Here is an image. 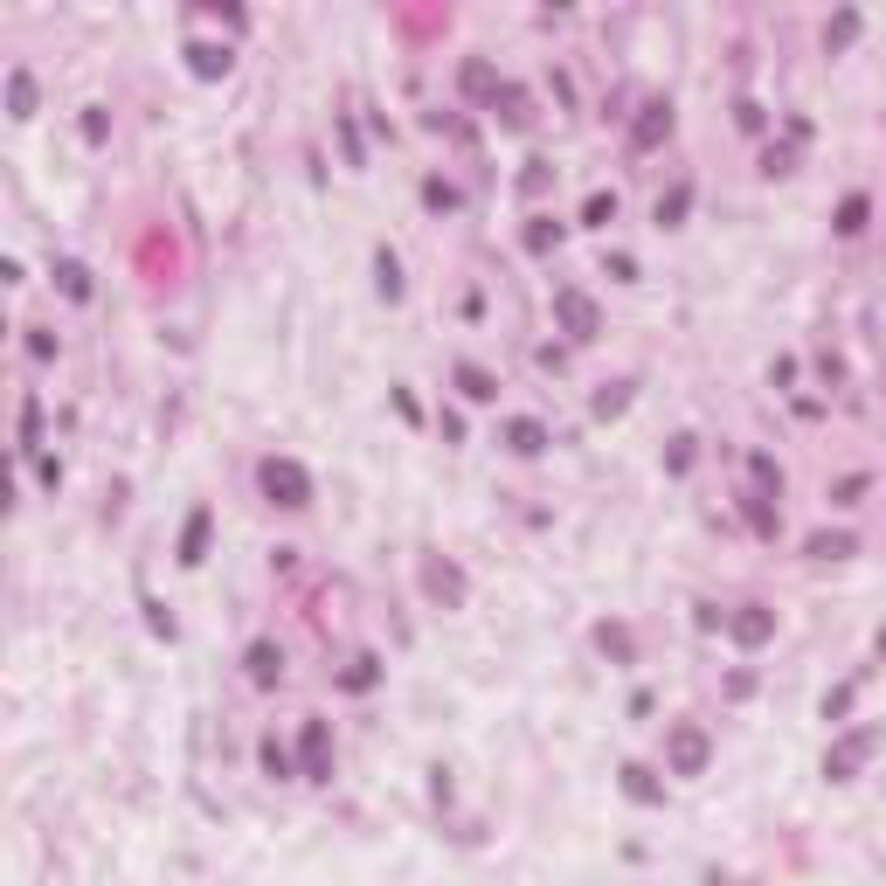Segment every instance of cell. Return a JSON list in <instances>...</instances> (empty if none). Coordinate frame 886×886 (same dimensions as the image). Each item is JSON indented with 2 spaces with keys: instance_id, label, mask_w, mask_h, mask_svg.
<instances>
[{
  "instance_id": "1",
  "label": "cell",
  "mask_w": 886,
  "mask_h": 886,
  "mask_svg": "<svg viewBox=\"0 0 886 886\" xmlns=\"http://www.w3.org/2000/svg\"><path fill=\"white\" fill-rule=\"evenodd\" d=\"M256 492H264L277 513H305L312 506V472L298 457H264L256 464Z\"/></svg>"
},
{
  "instance_id": "2",
  "label": "cell",
  "mask_w": 886,
  "mask_h": 886,
  "mask_svg": "<svg viewBox=\"0 0 886 886\" xmlns=\"http://www.w3.org/2000/svg\"><path fill=\"white\" fill-rule=\"evenodd\" d=\"M707 762H714V735L699 720L665 727V776H707Z\"/></svg>"
},
{
  "instance_id": "3",
  "label": "cell",
  "mask_w": 886,
  "mask_h": 886,
  "mask_svg": "<svg viewBox=\"0 0 886 886\" xmlns=\"http://www.w3.org/2000/svg\"><path fill=\"white\" fill-rule=\"evenodd\" d=\"M879 741H886V735H879L873 720H866V727H852V735H838V741L824 748V783H852V776L879 755Z\"/></svg>"
},
{
  "instance_id": "4",
  "label": "cell",
  "mask_w": 886,
  "mask_h": 886,
  "mask_svg": "<svg viewBox=\"0 0 886 886\" xmlns=\"http://www.w3.org/2000/svg\"><path fill=\"white\" fill-rule=\"evenodd\" d=\"M555 319L568 326V340H595V333H603V312H595V298L582 284H561L555 292Z\"/></svg>"
},
{
  "instance_id": "5",
  "label": "cell",
  "mask_w": 886,
  "mask_h": 886,
  "mask_svg": "<svg viewBox=\"0 0 886 886\" xmlns=\"http://www.w3.org/2000/svg\"><path fill=\"white\" fill-rule=\"evenodd\" d=\"M423 595L430 603H443V610H464V595H472V582H464V568L457 561H423Z\"/></svg>"
},
{
  "instance_id": "6",
  "label": "cell",
  "mask_w": 886,
  "mask_h": 886,
  "mask_svg": "<svg viewBox=\"0 0 886 886\" xmlns=\"http://www.w3.org/2000/svg\"><path fill=\"white\" fill-rule=\"evenodd\" d=\"M727 637H735L741 651H762V644L776 637V610H769V603H741L735 616H727Z\"/></svg>"
},
{
  "instance_id": "7",
  "label": "cell",
  "mask_w": 886,
  "mask_h": 886,
  "mask_svg": "<svg viewBox=\"0 0 886 886\" xmlns=\"http://www.w3.org/2000/svg\"><path fill=\"white\" fill-rule=\"evenodd\" d=\"M298 755H305V762H298L305 783H326V776H333V735H326V720H305Z\"/></svg>"
},
{
  "instance_id": "8",
  "label": "cell",
  "mask_w": 886,
  "mask_h": 886,
  "mask_svg": "<svg viewBox=\"0 0 886 886\" xmlns=\"http://www.w3.org/2000/svg\"><path fill=\"white\" fill-rule=\"evenodd\" d=\"M665 139H672V104L651 97L644 112H637V125H631V152H658Z\"/></svg>"
},
{
  "instance_id": "9",
  "label": "cell",
  "mask_w": 886,
  "mask_h": 886,
  "mask_svg": "<svg viewBox=\"0 0 886 886\" xmlns=\"http://www.w3.org/2000/svg\"><path fill=\"white\" fill-rule=\"evenodd\" d=\"M208 534H215V513L194 506L188 527H180V568H201V561H208Z\"/></svg>"
},
{
  "instance_id": "10",
  "label": "cell",
  "mask_w": 886,
  "mask_h": 886,
  "mask_svg": "<svg viewBox=\"0 0 886 886\" xmlns=\"http://www.w3.org/2000/svg\"><path fill=\"white\" fill-rule=\"evenodd\" d=\"M243 665H250V686H264V693L284 679V651H277L271 637H256V644L243 651Z\"/></svg>"
},
{
  "instance_id": "11",
  "label": "cell",
  "mask_w": 886,
  "mask_h": 886,
  "mask_svg": "<svg viewBox=\"0 0 886 886\" xmlns=\"http://www.w3.org/2000/svg\"><path fill=\"white\" fill-rule=\"evenodd\" d=\"M8 118H14V125L35 118V70H29V63L8 70Z\"/></svg>"
},
{
  "instance_id": "12",
  "label": "cell",
  "mask_w": 886,
  "mask_h": 886,
  "mask_svg": "<svg viewBox=\"0 0 886 886\" xmlns=\"http://www.w3.org/2000/svg\"><path fill=\"white\" fill-rule=\"evenodd\" d=\"M457 84H464V97H478V104H499V97H506L499 70H492V63H478V56H472V63L457 70Z\"/></svg>"
},
{
  "instance_id": "13",
  "label": "cell",
  "mask_w": 886,
  "mask_h": 886,
  "mask_svg": "<svg viewBox=\"0 0 886 886\" xmlns=\"http://www.w3.org/2000/svg\"><path fill=\"white\" fill-rule=\"evenodd\" d=\"M547 443H555V436H547V423H534V415H513V423H506V451L513 457H540Z\"/></svg>"
},
{
  "instance_id": "14",
  "label": "cell",
  "mask_w": 886,
  "mask_h": 886,
  "mask_svg": "<svg viewBox=\"0 0 886 886\" xmlns=\"http://www.w3.org/2000/svg\"><path fill=\"white\" fill-rule=\"evenodd\" d=\"M229 63H236L229 42H188V70L201 76V84H208V76H229Z\"/></svg>"
},
{
  "instance_id": "15",
  "label": "cell",
  "mask_w": 886,
  "mask_h": 886,
  "mask_svg": "<svg viewBox=\"0 0 886 886\" xmlns=\"http://www.w3.org/2000/svg\"><path fill=\"white\" fill-rule=\"evenodd\" d=\"M866 215H873V201H866V194H845L838 215H831V229H838V236L852 243V236H866Z\"/></svg>"
},
{
  "instance_id": "16",
  "label": "cell",
  "mask_w": 886,
  "mask_h": 886,
  "mask_svg": "<svg viewBox=\"0 0 886 886\" xmlns=\"http://www.w3.org/2000/svg\"><path fill=\"white\" fill-rule=\"evenodd\" d=\"M56 284H63L70 305H91V271L76 264V256H63V264H56Z\"/></svg>"
},
{
  "instance_id": "17",
  "label": "cell",
  "mask_w": 886,
  "mask_h": 886,
  "mask_svg": "<svg viewBox=\"0 0 886 886\" xmlns=\"http://www.w3.org/2000/svg\"><path fill=\"white\" fill-rule=\"evenodd\" d=\"M686 208H693V188L679 180L672 194H658V208H651V215H658V229H679V222H686Z\"/></svg>"
},
{
  "instance_id": "18",
  "label": "cell",
  "mask_w": 886,
  "mask_h": 886,
  "mask_svg": "<svg viewBox=\"0 0 886 886\" xmlns=\"http://www.w3.org/2000/svg\"><path fill=\"white\" fill-rule=\"evenodd\" d=\"M623 797H631V803H665V783H651V769H623Z\"/></svg>"
},
{
  "instance_id": "19",
  "label": "cell",
  "mask_w": 886,
  "mask_h": 886,
  "mask_svg": "<svg viewBox=\"0 0 886 886\" xmlns=\"http://www.w3.org/2000/svg\"><path fill=\"white\" fill-rule=\"evenodd\" d=\"M375 284H381V298H388V305L402 298V264H395V250H375Z\"/></svg>"
},
{
  "instance_id": "20",
  "label": "cell",
  "mask_w": 886,
  "mask_h": 886,
  "mask_svg": "<svg viewBox=\"0 0 886 886\" xmlns=\"http://www.w3.org/2000/svg\"><path fill=\"white\" fill-rule=\"evenodd\" d=\"M748 472H755V485H762V499H776V492H783V464H776L769 451H755V457H748Z\"/></svg>"
},
{
  "instance_id": "21",
  "label": "cell",
  "mask_w": 886,
  "mask_h": 886,
  "mask_svg": "<svg viewBox=\"0 0 886 886\" xmlns=\"http://www.w3.org/2000/svg\"><path fill=\"white\" fill-rule=\"evenodd\" d=\"M457 388H464V395H472V402H492V395H499V381H492L485 368H472V360H464V368H457Z\"/></svg>"
},
{
  "instance_id": "22",
  "label": "cell",
  "mask_w": 886,
  "mask_h": 886,
  "mask_svg": "<svg viewBox=\"0 0 886 886\" xmlns=\"http://www.w3.org/2000/svg\"><path fill=\"white\" fill-rule=\"evenodd\" d=\"M858 29H866V21H858V8H845V14H831V21H824V49H845V42H852Z\"/></svg>"
},
{
  "instance_id": "23",
  "label": "cell",
  "mask_w": 886,
  "mask_h": 886,
  "mask_svg": "<svg viewBox=\"0 0 886 886\" xmlns=\"http://www.w3.org/2000/svg\"><path fill=\"white\" fill-rule=\"evenodd\" d=\"M852 547H858L852 534H811V561H845Z\"/></svg>"
},
{
  "instance_id": "24",
  "label": "cell",
  "mask_w": 886,
  "mask_h": 886,
  "mask_svg": "<svg viewBox=\"0 0 886 886\" xmlns=\"http://www.w3.org/2000/svg\"><path fill=\"white\" fill-rule=\"evenodd\" d=\"M582 222H589V229H610V222H616V194H603V188H595V194L582 201Z\"/></svg>"
},
{
  "instance_id": "25",
  "label": "cell",
  "mask_w": 886,
  "mask_h": 886,
  "mask_svg": "<svg viewBox=\"0 0 886 886\" xmlns=\"http://www.w3.org/2000/svg\"><path fill=\"white\" fill-rule=\"evenodd\" d=\"M589 409H595V415H623V409H631V381H610Z\"/></svg>"
},
{
  "instance_id": "26",
  "label": "cell",
  "mask_w": 886,
  "mask_h": 886,
  "mask_svg": "<svg viewBox=\"0 0 886 886\" xmlns=\"http://www.w3.org/2000/svg\"><path fill=\"white\" fill-rule=\"evenodd\" d=\"M35 436H42V402L29 395V402H21V451H29V457H35Z\"/></svg>"
},
{
  "instance_id": "27",
  "label": "cell",
  "mask_w": 886,
  "mask_h": 886,
  "mask_svg": "<svg viewBox=\"0 0 886 886\" xmlns=\"http://www.w3.org/2000/svg\"><path fill=\"white\" fill-rule=\"evenodd\" d=\"M375 679H381V658H354V672H347L340 686H347V693H368Z\"/></svg>"
},
{
  "instance_id": "28",
  "label": "cell",
  "mask_w": 886,
  "mask_h": 886,
  "mask_svg": "<svg viewBox=\"0 0 886 886\" xmlns=\"http://www.w3.org/2000/svg\"><path fill=\"white\" fill-rule=\"evenodd\" d=\"M492 112H506V125H527V97H519V91L506 84V97H499V104H492Z\"/></svg>"
},
{
  "instance_id": "29",
  "label": "cell",
  "mask_w": 886,
  "mask_h": 886,
  "mask_svg": "<svg viewBox=\"0 0 886 886\" xmlns=\"http://www.w3.org/2000/svg\"><path fill=\"white\" fill-rule=\"evenodd\" d=\"M595 644L616 651V658H631V631H616V623H603V631H595Z\"/></svg>"
},
{
  "instance_id": "30",
  "label": "cell",
  "mask_w": 886,
  "mask_h": 886,
  "mask_svg": "<svg viewBox=\"0 0 886 886\" xmlns=\"http://www.w3.org/2000/svg\"><path fill=\"white\" fill-rule=\"evenodd\" d=\"M748 519H755V534H776V513H769V499H762V492L748 499Z\"/></svg>"
},
{
  "instance_id": "31",
  "label": "cell",
  "mask_w": 886,
  "mask_h": 886,
  "mask_svg": "<svg viewBox=\"0 0 886 886\" xmlns=\"http://www.w3.org/2000/svg\"><path fill=\"white\" fill-rule=\"evenodd\" d=\"M665 464H672V472H686V464H693V436H672V451H665Z\"/></svg>"
},
{
  "instance_id": "32",
  "label": "cell",
  "mask_w": 886,
  "mask_h": 886,
  "mask_svg": "<svg viewBox=\"0 0 886 886\" xmlns=\"http://www.w3.org/2000/svg\"><path fill=\"white\" fill-rule=\"evenodd\" d=\"M264 769H271V776H292V755H284L277 741H264Z\"/></svg>"
},
{
  "instance_id": "33",
  "label": "cell",
  "mask_w": 886,
  "mask_h": 886,
  "mask_svg": "<svg viewBox=\"0 0 886 886\" xmlns=\"http://www.w3.org/2000/svg\"><path fill=\"white\" fill-rule=\"evenodd\" d=\"M423 201H430V208H457V194L443 188V180H423Z\"/></svg>"
},
{
  "instance_id": "34",
  "label": "cell",
  "mask_w": 886,
  "mask_h": 886,
  "mask_svg": "<svg viewBox=\"0 0 886 886\" xmlns=\"http://www.w3.org/2000/svg\"><path fill=\"white\" fill-rule=\"evenodd\" d=\"M35 478H42L49 492H56V485H63V464H56V457H35Z\"/></svg>"
},
{
  "instance_id": "35",
  "label": "cell",
  "mask_w": 886,
  "mask_h": 886,
  "mask_svg": "<svg viewBox=\"0 0 886 886\" xmlns=\"http://www.w3.org/2000/svg\"><path fill=\"white\" fill-rule=\"evenodd\" d=\"M603 271H610L616 284H637V264H631V256H610V264H603Z\"/></svg>"
}]
</instances>
